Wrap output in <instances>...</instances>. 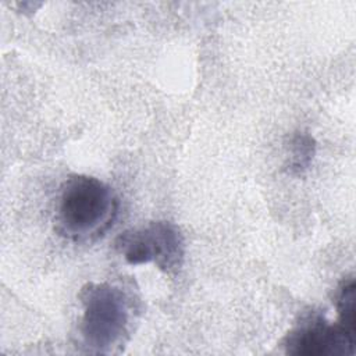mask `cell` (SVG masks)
<instances>
[{"instance_id":"cell-1","label":"cell","mask_w":356,"mask_h":356,"mask_svg":"<svg viewBox=\"0 0 356 356\" xmlns=\"http://www.w3.org/2000/svg\"><path fill=\"white\" fill-rule=\"evenodd\" d=\"M118 214L113 188L90 175H72L61 185L56 203V229L72 242L102 238Z\"/></svg>"},{"instance_id":"cell-2","label":"cell","mask_w":356,"mask_h":356,"mask_svg":"<svg viewBox=\"0 0 356 356\" xmlns=\"http://www.w3.org/2000/svg\"><path fill=\"white\" fill-rule=\"evenodd\" d=\"M82 305L79 331L85 345L95 352H113L128 334L131 307L125 293L110 284H90L82 291Z\"/></svg>"},{"instance_id":"cell-3","label":"cell","mask_w":356,"mask_h":356,"mask_svg":"<svg viewBox=\"0 0 356 356\" xmlns=\"http://www.w3.org/2000/svg\"><path fill=\"white\" fill-rule=\"evenodd\" d=\"M125 261L132 266L154 263L164 271L177 270L184 259V238L179 229L168 221L121 234L115 241Z\"/></svg>"},{"instance_id":"cell-4","label":"cell","mask_w":356,"mask_h":356,"mask_svg":"<svg viewBox=\"0 0 356 356\" xmlns=\"http://www.w3.org/2000/svg\"><path fill=\"white\" fill-rule=\"evenodd\" d=\"M282 345L291 355H345L353 353L355 337L339 324H330L324 317L310 314L286 334Z\"/></svg>"},{"instance_id":"cell-5","label":"cell","mask_w":356,"mask_h":356,"mask_svg":"<svg viewBox=\"0 0 356 356\" xmlns=\"http://www.w3.org/2000/svg\"><path fill=\"white\" fill-rule=\"evenodd\" d=\"M289 159L288 171L295 175H300L306 171L313 160L316 152V142L312 135L305 132H296L289 140Z\"/></svg>"},{"instance_id":"cell-6","label":"cell","mask_w":356,"mask_h":356,"mask_svg":"<svg viewBox=\"0 0 356 356\" xmlns=\"http://www.w3.org/2000/svg\"><path fill=\"white\" fill-rule=\"evenodd\" d=\"M338 324L352 337H355V280H343L337 293Z\"/></svg>"}]
</instances>
